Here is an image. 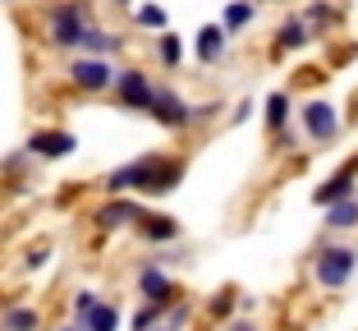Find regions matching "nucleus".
<instances>
[{
    "mask_svg": "<svg viewBox=\"0 0 358 331\" xmlns=\"http://www.w3.org/2000/svg\"><path fill=\"white\" fill-rule=\"evenodd\" d=\"M184 184V161L179 157H138L129 166L106 175V189L110 193H170Z\"/></svg>",
    "mask_w": 358,
    "mask_h": 331,
    "instance_id": "1",
    "label": "nucleus"
},
{
    "mask_svg": "<svg viewBox=\"0 0 358 331\" xmlns=\"http://www.w3.org/2000/svg\"><path fill=\"white\" fill-rule=\"evenodd\" d=\"M358 272V248H349V244H322L317 248V258H313V281L322 290H340V286H349V276Z\"/></svg>",
    "mask_w": 358,
    "mask_h": 331,
    "instance_id": "2",
    "label": "nucleus"
},
{
    "mask_svg": "<svg viewBox=\"0 0 358 331\" xmlns=\"http://www.w3.org/2000/svg\"><path fill=\"white\" fill-rule=\"evenodd\" d=\"M83 32H87V14L74 0H64V5H55V10L46 14V37H51V46L74 51V46H83Z\"/></svg>",
    "mask_w": 358,
    "mask_h": 331,
    "instance_id": "3",
    "label": "nucleus"
},
{
    "mask_svg": "<svg viewBox=\"0 0 358 331\" xmlns=\"http://www.w3.org/2000/svg\"><path fill=\"white\" fill-rule=\"evenodd\" d=\"M69 83L78 87V92H106V87H115V69H110V60L106 55H78L74 64H69Z\"/></svg>",
    "mask_w": 358,
    "mask_h": 331,
    "instance_id": "4",
    "label": "nucleus"
},
{
    "mask_svg": "<svg viewBox=\"0 0 358 331\" xmlns=\"http://www.w3.org/2000/svg\"><path fill=\"white\" fill-rule=\"evenodd\" d=\"M299 120H303V129H308V139H313V143H336L340 139V111L331 106V101H322V97L303 101Z\"/></svg>",
    "mask_w": 358,
    "mask_h": 331,
    "instance_id": "5",
    "label": "nucleus"
},
{
    "mask_svg": "<svg viewBox=\"0 0 358 331\" xmlns=\"http://www.w3.org/2000/svg\"><path fill=\"white\" fill-rule=\"evenodd\" d=\"M115 97H120L124 111H152L157 87H152V78L143 74V69H120L115 74Z\"/></svg>",
    "mask_w": 358,
    "mask_h": 331,
    "instance_id": "6",
    "label": "nucleus"
},
{
    "mask_svg": "<svg viewBox=\"0 0 358 331\" xmlns=\"http://www.w3.org/2000/svg\"><path fill=\"white\" fill-rule=\"evenodd\" d=\"M148 115L157 120V125H166V129H189V125H193V106L175 92V87H157Z\"/></svg>",
    "mask_w": 358,
    "mask_h": 331,
    "instance_id": "7",
    "label": "nucleus"
},
{
    "mask_svg": "<svg viewBox=\"0 0 358 331\" xmlns=\"http://www.w3.org/2000/svg\"><path fill=\"white\" fill-rule=\"evenodd\" d=\"M28 157H42V161H64L69 152L78 148V134H69V129H37L28 143Z\"/></svg>",
    "mask_w": 358,
    "mask_h": 331,
    "instance_id": "8",
    "label": "nucleus"
},
{
    "mask_svg": "<svg viewBox=\"0 0 358 331\" xmlns=\"http://www.w3.org/2000/svg\"><path fill=\"white\" fill-rule=\"evenodd\" d=\"M138 216H143V207L134 203V198H124V193H110V203L96 207V230H124V225H138Z\"/></svg>",
    "mask_w": 358,
    "mask_h": 331,
    "instance_id": "9",
    "label": "nucleus"
},
{
    "mask_svg": "<svg viewBox=\"0 0 358 331\" xmlns=\"http://www.w3.org/2000/svg\"><path fill=\"white\" fill-rule=\"evenodd\" d=\"M354 184H358V161H349V166H340L327 184H317V189H313V203L317 207H331V203H340V198H349V193H354Z\"/></svg>",
    "mask_w": 358,
    "mask_h": 331,
    "instance_id": "10",
    "label": "nucleus"
},
{
    "mask_svg": "<svg viewBox=\"0 0 358 331\" xmlns=\"http://www.w3.org/2000/svg\"><path fill=\"white\" fill-rule=\"evenodd\" d=\"M138 295L152 300V304H170V300H175V281H170L157 262H148V267L138 272Z\"/></svg>",
    "mask_w": 358,
    "mask_h": 331,
    "instance_id": "11",
    "label": "nucleus"
},
{
    "mask_svg": "<svg viewBox=\"0 0 358 331\" xmlns=\"http://www.w3.org/2000/svg\"><path fill=\"white\" fill-rule=\"evenodd\" d=\"M225 42H230L225 23H207V28H198V37H193V51H198L202 64H216L225 55Z\"/></svg>",
    "mask_w": 358,
    "mask_h": 331,
    "instance_id": "12",
    "label": "nucleus"
},
{
    "mask_svg": "<svg viewBox=\"0 0 358 331\" xmlns=\"http://www.w3.org/2000/svg\"><path fill=\"white\" fill-rule=\"evenodd\" d=\"M138 235L152 239V244H166V239H179V221L166 212H143L138 216Z\"/></svg>",
    "mask_w": 358,
    "mask_h": 331,
    "instance_id": "13",
    "label": "nucleus"
},
{
    "mask_svg": "<svg viewBox=\"0 0 358 331\" xmlns=\"http://www.w3.org/2000/svg\"><path fill=\"white\" fill-rule=\"evenodd\" d=\"M308 42H313V23H308V19H285L280 32H275V51H280V55L303 51Z\"/></svg>",
    "mask_w": 358,
    "mask_h": 331,
    "instance_id": "14",
    "label": "nucleus"
},
{
    "mask_svg": "<svg viewBox=\"0 0 358 331\" xmlns=\"http://www.w3.org/2000/svg\"><path fill=\"white\" fill-rule=\"evenodd\" d=\"M327 225L331 230H354L358 225V193H349V198H340V203L327 207Z\"/></svg>",
    "mask_w": 358,
    "mask_h": 331,
    "instance_id": "15",
    "label": "nucleus"
},
{
    "mask_svg": "<svg viewBox=\"0 0 358 331\" xmlns=\"http://www.w3.org/2000/svg\"><path fill=\"white\" fill-rule=\"evenodd\" d=\"M120 46H124V37H115V32H101V28H92V23H87L83 46H78V51H87V55H110V51H120Z\"/></svg>",
    "mask_w": 358,
    "mask_h": 331,
    "instance_id": "16",
    "label": "nucleus"
},
{
    "mask_svg": "<svg viewBox=\"0 0 358 331\" xmlns=\"http://www.w3.org/2000/svg\"><path fill=\"white\" fill-rule=\"evenodd\" d=\"M37 327H42L37 309H23V304H14V309L0 313V331H37Z\"/></svg>",
    "mask_w": 358,
    "mask_h": 331,
    "instance_id": "17",
    "label": "nucleus"
},
{
    "mask_svg": "<svg viewBox=\"0 0 358 331\" xmlns=\"http://www.w3.org/2000/svg\"><path fill=\"white\" fill-rule=\"evenodd\" d=\"M253 14H257V5L253 0H234V5H225V14H221V23H225V32H239V28H248L253 23Z\"/></svg>",
    "mask_w": 358,
    "mask_h": 331,
    "instance_id": "18",
    "label": "nucleus"
},
{
    "mask_svg": "<svg viewBox=\"0 0 358 331\" xmlns=\"http://www.w3.org/2000/svg\"><path fill=\"white\" fill-rule=\"evenodd\" d=\"M83 327L87 331H120V309L115 304H96V309L83 318Z\"/></svg>",
    "mask_w": 358,
    "mask_h": 331,
    "instance_id": "19",
    "label": "nucleus"
},
{
    "mask_svg": "<svg viewBox=\"0 0 358 331\" xmlns=\"http://www.w3.org/2000/svg\"><path fill=\"white\" fill-rule=\"evenodd\" d=\"M157 55H161L166 69H179V60H184V42H179L175 32H161V37H157Z\"/></svg>",
    "mask_w": 358,
    "mask_h": 331,
    "instance_id": "20",
    "label": "nucleus"
},
{
    "mask_svg": "<svg viewBox=\"0 0 358 331\" xmlns=\"http://www.w3.org/2000/svg\"><path fill=\"white\" fill-rule=\"evenodd\" d=\"M285 120H289V97L271 92L266 97V129H285Z\"/></svg>",
    "mask_w": 358,
    "mask_h": 331,
    "instance_id": "21",
    "label": "nucleus"
},
{
    "mask_svg": "<svg viewBox=\"0 0 358 331\" xmlns=\"http://www.w3.org/2000/svg\"><path fill=\"white\" fill-rule=\"evenodd\" d=\"M161 313H166V304H152L148 300V309H138L129 327H134V331H152V327H161Z\"/></svg>",
    "mask_w": 358,
    "mask_h": 331,
    "instance_id": "22",
    "label": "nucleus"
},
{
    "mask_svg": "<svg viewBox=\"0 0 358 331\" xmlns=\"http://www.w3.org/2000/svg\"><path fill=\"white\" fill-rule=\"evenodd\" d=\"M138 28H152V32H166V10L161 5H138Z\"/></svg>",
    "mask_w": 358,
    "mask_h": 331,
    "instance_id": "23",
    "label": "nucleus"
},
{
    "mask_svg": "<svg viewBox=\"0 0 358 331\" xmlns=\"http://www.w3.org/2000/svg\"><path fill=\"white\" fill-rule=\"evenodd\" d=\"M303 19L313 23V28H331V23H336V10H331V5H308Z\"/></svg>",
    "mask_w": 358,
    "mask_h": 331,
    "instance_id": "24",
    "label": "nucleus"
},
{
    "mask_svg": "<svg viewBox=\"0 0 358 331\" xmlns=\"http://www.w3.org/2000/svg\"><path fill=\"white\" fill-rule=\"evenodd\" d=\"M46 262H51V244H37V248L28 253V262H23V267H28V272H42Z\"/></svg>",
    "mask_w": 358,
    "mask_h": 331,
    "instance_id": "25",
    "label": "nucleus"
},
{
    "mask_svg": "<svg viewBox=\"0 0 358 331\" xmlns=\"http://www.w3.org/2000/svg\"><path fill=\"white\" fill-rule=\"evenodd\" d=\"M96 304H101V300H96L92 290H78V295H74V313H78V318H87V313H92Z\"/></svg>",
    "mask_w": 358,
    "mask_h": 331,
    "instance_id": "26",
    "label": "nucleus"
},
{
    "mask_svg": "<svg viewBox=\"0 0 358 331\" xmlns=\"http://www.w3.org/2000/svg\"><path fill=\"white\" fill-rule=\"evenodd\" d=\"M230 309H234V290H221V295L211 300V313H216V318H225Z\"/></svg>",
    "mask_w": 358,
    "mask_h": 331,
    "instance_id": "27",
    "label": "nucleus"
},
{
    "mask_svg": "<svg viewBox=\"0 0 358 331\" xmlns=\"http://www.w3.org/2000/svg\"><path fill=\"white\" fill-rule=\"evenodd\" d=\"M184 322H189V309H184V304L166 313V327H170V331H179V327H184Z\"/></svg>",
    "mask_w": 358,
    "mask_h": 331,
    "instance_id": "28",
    "label": "nucleus"
},
{
    "mask_svg": "<svg viewBox=\"0 0 358 331\" xmlns=\"http://www.w3.org/2000/svg\"><path fill=\"white\" fill-rule=\"evenodd\" d=\"M225 331H262V327H257V322H248V318H239V322H230Z\"/></svg>",
    "mask_w": 358,
    "mask_h": 331,
    "instance_id": "29",
    "label": "nucleus"
},
{
    "mask_svg": "<svg viewBox=\"0 0 358 331\" xmlns=\"http://www.w3.org/2000/svg\"><path fill=\"white\" fill-rule=\"evenodd\" d=\"M248 115H253V101H239V111H234V125H243Z\"/></svg>",
    "mask_w": 358,
    "mask_h": 331,
    "instance_id": "30",
    "label": "nucleus"
},
{
    "mask_svg": "<svg viewBox=\"0 0 358 331\" xmlns=\"http://www.w3.org/2000/svg\"><path fill=\"white\" fill-rule=\"evenodd\" d=\"M60 331H87V327H60Z\"/></svg>",
    "mask_w": 358,
    "mask_h": 331,
    "instance_id": "31",
    "label": "nucleus"
},
{
    "mask_svg": "<svg viewBox=\"0 0 358 331\" xmlns=\"http://www.w3.org/2000/svg\"><path fill=\"white\" fill-rule=\"evenodd\" d=\"M157 331H170V327H166V322H161V327H157Z\"/></svg>",
    "mask_w": 358,
    "mask_h": 331,
    "instance_id": "32",
    "label": "nucleus"
},
{
    "mask_svg": "<svg viewBox=\"0 0 358 331\" xmlns=\"http://www.w3.org/2000/svg\"><path fill=\"white\" fill-rule=\"evenodd\" d=\"M120 5H134V0H120Z\"/></svg>",
    "mask_w": 358,
    "mask_h": 331,
    "instance_id": "33",
    "label": "nucleus"
}]
</instances>
